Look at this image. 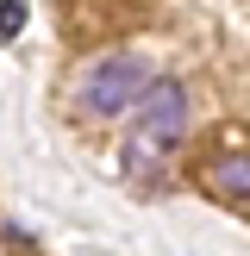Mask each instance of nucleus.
<instances>
[{"instance_id":"1","label":"nucleus","mask_w":250,"mask_h":256,"mask_svg":"<svg viewBox=\"0 0 250 256\" xmlns=\"http://www.w3.org/2000/svg\"><path fill=\"white\" fill-rule=\"evenodd\" d=\"M144 88H150L144 56H132V50H112V56H100V62H88V69H82L75 100H82L88 119H119L125 106H138V100H144Z\"/></svg>"},{"instance_id":"2","label":"nucleus","mask_w":250,"mask_h":256,"mask_svg":"<svg viewBox=\"0 0 250 256\" xmlns=\"http://www.w3.org/2000/svg\"><path fill=\"white\" fill-rule=\"evenodd\" d=\"M188 132V88L175 82V75H162V82L144 88V100H138V132H132V169H144L156 150H175Z\"/></svg>"},{"instance_id":"3","label":"nucleus","mask_w":250,"mask_h":256,"mask_svg":"<svg viewBox=\"0 0 250 256\" xmlns=\"http://www.w3.org/2000/svg\"><path fill=\"white\" fill-rule=\"evenodd\" d=\"M200 182H206V194L250 206V144H232V150L219 144L212 156H200Z\"/></svg>"},{"instance_id":"4","label":"nucleus","mask_w":250,"mask_h":256,"mask_svg":"<svg viewBox=\"0 0 250 256\" xmlns=\"http://www.w3.org/2000/svg\"><path fill=\"white\" fill-rule=\"evenodd\" d=\"M25 25V0H0V38H12Z\"/></svg>"}]
</instances>
